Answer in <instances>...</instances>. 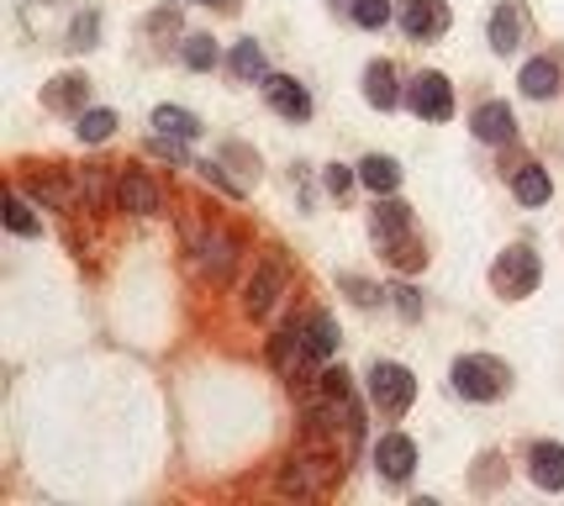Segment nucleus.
Returning a JSON list of instances; mask_svg holds the SVG:
<instances>
[{
  "instance_id": "obj_36",
  "label": "nucleus",
  "mask_w": 564,
  "mask_h": 506,
  "mask_svg": "<svg viewBox=\"0 0 564 506\" xmlns=\"http://www.w3.org/2000/svg\"><path fill=\"white\" fill-rule=\"evenodd\" d=\"M191 6H212V11H221V17H232V11H238V0H191Z\"/></svg>"
},
{
  "instance_id": "obj_3",
  "label": "nucleus",
  "mask_w": 564,
  "mask_h": 506,
  "mask_svg": "<svg viewBox=\"0 0 564 506\" xmlns=\"http://www.w3.org/2000/svg\"><path fill=\"white\" fill-rule=\"evenodd\" d=\"M365 396L386 422H401V417L412 411V401H417V375H412L406 364H395V359H375L369 364Z\"/></svg>"
},
{
  "instance_id": "obj_10",
  "label": "nucleus",
  "mask_w": 564,
  "mask_h": 506,
  "mask_svg": "<svg viewBox=\"0 0 564 506\" xmlns=\"http://www.w3.org/2000/svg\"><path fill=\"white\" fill-rule=\"evenodd\" d=\"M395 22H401V32L412 37V43H433V37H443L448 32V6L443 0H401L395 6Z\"/></svg>"
},
{
  "instance_id": "obj_2",
  "label": "nucleus",
  "mask_w": 564,
  "mask_h": 506,
  "mask_svg": "<svg viewBox=\"0 0 564 506\" xmlns=\"http://www.w3.org/2000/svg\"><path fill=\"white\" fill-rule=\"evenodd\" d=\"M333 481H344V464H338V449H322V443L295 449L280 470L285 496H322V491H333Z\"/></svg>"
},
{
  "instance_id": "obj_11",
  "label": "nucleus",
  "mask_w": 564,
  "mask_h": 506,
  "mask_svg": "<svg viewBox=\"0 0 564 506\" xmlns=\"http://www.w3.org/2000/svg\"><path fill=\"white\" fill-rule=\"evenodd\" d=\"M412 470H417V443L406 433H380V443H375V475L391 485H406Z\"/></svg>"
},
{
  "instance_id": "obj_5",
  "label": "nucleus",
  "mask_w": 564,
  "mask_h": 506,
  "mask_svg": "<svg viewBox=\"0 0 564 506\" xmlns=\"http://www.w3.org/2000/svg\"><path fill=\"white\" fill-rule=\"evenodd\" d=\"M448 386L454 396H465V401H496V396H507L512 386V369L491 354H465V359H454L448 369Z\"/></svg>"
},
{
  "instance_id": "obj_32",
  "label": "nucleus",
  "mask_w": 564,
  "mask_h": 506,
  "mask_svg": "<svg viewBox=\"0 0 564 506\" xmlns=\"http://www.w3.org/2000/svg\"><path fill=\"white\" fill-rule=\"evenodd\" d=\"M338 290H348V301H354V306H375V301H386V290L380 286H369V280H359V274H338Z\"/></svg>"
},
{
  "instance_id": "obj_1",
  "label": "nucleus",
  "mask_w": 564,
  "mask_h": 506,
  "mask_svg": "<svg viewBox=\"0 0 564 506\" xmlns=\"http://www.w3.org/2000/svg\"><path fill=\"white\" fill-rule=\"evenodd\" d=\"M369 238H375V248H380L401 274H412V269L427 265V248H422V238L412 233V206H406V201H395V195H375Z\"/></svg>"
},
{
  "instance_id": "obj_9",
  "label": "nucleus",
  "mask_w": 564,
  "mask_h": 506,
  "mask_svg": "<svg viewBox=\"0 0 564 506\" xmlns=\"http://www.w3.org/2000/svg\"><path fill=\"white\" fill-rule=\"evenodd\" d=\"M117 212H132V217H159L164 212V191L148 169H117Z\"/></svg>"
},
{
  "instance_id": "obj_19",
  "label": "nucleus",
  "mask_w": 564,
  "mask_h": 506,
  "mask_svg": "<svg viewBox=\"0 0 564 506\" xmlns=\"http://www.w3.org/2000/svg\"><path fill=\"white\" fill-rule=\"evenodd\" d=\"M148 127L159 132V138H174V143H196L200 132V117L196 111H185V106H153V117H148Z\"/></svg>"
},
{
  "instance_id": "obj_35",
  "label": "nucleus",
  "mask_w": 564,
  "mask_h": 506,
  "mask_svg": "<svg viewBox=\"0 0 564 506\" xmlns=\"http://www.w3.org/2000/svg\"><path fill=\"white\" fill-rule=\"evenodd\" d=\"M354 180H359V164H354V169H348V164H327V169H322V185H327L333 195H344Z\"/></svg>"
},
{
  "instance_id": "obj_6",
  "label": "nucleus",
  "mask_w": 564,
  "mask_h": 506,
  "mask_svg": "<svg viewBox=\"0 0 564 506\" xmlns=\"http://www.w3.org/2000/svg\"><path fill=\"white\" fill-rule=\"evenodd\" d=\"M539 280H543V265H539V254H533L528 243H512L507 254H496L491 290L501 295V301H522V295H533Z\"/></svg>"
},
{
  "instance_id": "obj_7",
  "label": "nucleus",
  "mask_w": 564,
  "mask_h": 506,
  "mask_svg": "<svg viewBox=\"0 0 564 506\" xmlns=\"http://www.w3.org/2000/svg\"><path fill=\"white\" fill-rule=\"evenodd\" d=\"M291 290V265L280 259V254H270V259H259V269H253V280H248L243 290V312L248 316H270L274 301Z\"/></svg>"
},
{
  "instance_id": "obj_28",
  "label": "nucleus",
  "mask_w": 564,
  "mask_h": 506,
  "mask_svg": "<svg viewBox=\"0 0 564 506\" xmlns=\"http://www.w3.org/2000/svg\"><path fill=\"white\" fill-rule=\"evenodd\" d=\"M37 201L26 191H11V201H6V227L17 233V238H43V217L32 212Z\"/></svg>"
},
{
  "instance_id": "obj_25",
  "label": "nucleus",
  "mask_w": 564,
  "mask_h": 506,
  "mask_svg": "<svg viewBox=\"0 0 564 506\" xmlns=\"http://www.w3.org/2000/svg\"><path fill=\"white\" fill-rule=\"evenodd\" d=\"M512 195L522 206H549V195H554V180H549V169L543 164H522L512 174Z\"/></svg>"
},
{
  "instance_id": "obj_22",
  "label": "nucleus",
  "mask_w": 564,
  "mask_h": 506,
  "mask_svg": "<svg viewBox=\"0 0 564 506\" xmlns=\"http://www.w3.org/2000/svg\"><path fill=\"white\" fill-rule=\"evenodd\" d=\"M359 185L369 195H395L401 191V164L391 153H369V159H359Z\"/></svg>"
},
{
  "instance_id": "obj_8",
  "label": "nucleus",
  "mask_w": 564,
  "mask_h": 506,
  "mask_svg": "<svg viewBox=\"0 0 564 506\" xmlns=\"http://www.w3.org/2000/svg\"><path fill=\"white\" fill-rule=\"evenodd\" d=\"M406 111L422 121H448L454 117V85H448V74L438 69H422L412 85H406Z\"/></svg>"
},
{
  "instance_id": "obj_29",
  "label": "nucleus",
  "mask_w": 564,
  "mask_h": 506,
  "mask_svg": "<svg viewBox=\"0 0 564 506\" xmlns=\"http://www.w3.org/2000/svg\"><path fill=\"white\" fill-rule=\"evenodd\" d=\"M348 17H354V26H365V32H380L395 17V6L391 0H348Z\"/></svg>"
},
{
  "instance_id": "obj_31",
  "label": "nucleus",
  "mask_w": 564,
  "mask_h": 506,
  "mask_svg": "<svg viewBox=\"0 0 564 506\" xmlns=\"http://www.w3.org/2000/svg\"><path fill=\"white\" fill-rule=\"evenodd\" d=\"M386 301H391V306L406 316V322H417V316H422V295H417V286H406V280L386 286Z\"/></svg>"
},
{
  "instance_id": "obj_18",
  "label": "nucleus",
  "mask_w": 564,
  "mask_h": 506,
  "mask_svg": "<svg viewBox=\"0 0 564 506\" xmlns=\"http://www.w3.org/2000/svg\"><path fill=\"white\" fill-rule=\"evenodd\" d=\"M528 475L539 491H564V443H533L528 449Z\"/></svg>"
},
{
  "instance_id": "obj_26",
  "label": "nucleus",
  "mask_w": 564,
  "mask_h": 506,
  "mask_svg": "<svg viewBox=\"0 0 564 506\" xmlns=\"http://www.w3.org/2000/svg\"><path fill=\"white\" fill-rule=\"evenodd\" d=\"M180 58H185V69L191 74H212L221 64V49L212 32H191L185 43H180Z\"/></svg>"
},
{
  "instance_id": "obj_14",
  "label": "nucleus",
  "mask_w": 564,
  "mask_h": 506,
  "mask_svg": "<svg viewBox=\"0 0 564 506\" xmlns=\"http://www.w3.org/2000/svg\"><path fill=\"white\" fill-rule=\"evenodd\" d=\"M264 100H270L285 121H306V117H312V90H306L301 79H291V74H270V79H264Z\"/></svg>"
},
{
  "instance_id": "obj_4",
  "label": "nucleus",
  "mask_w": 564,
  "mask_h": 506,
  "mask_svg": "<svg viewBox=\"0 0 564 506\" xmlns=\"http://www.w3.org/2000/svg\"><path fill=\"white\" fill-rule=\"evenodd\" d=\"M185 248H191V265H196V274H200V280H212V286H227V274H232L238 254H243V243L232 238L227 227H217V222H200V227H191Z\"/></svg>"
},
{
  "instance_id": "obj_33",
  "label": "nucleus",
  "mask_w": 564,
  "mask_h": 506,
  "mask_svg": "<svg viewBox=\"0 0 564 506\" xmlns=\"http://www.w3.org/2000/svg\"><path fill=\"white\" fill-rule=\"evenodd\" d=\"M200 174V180H206V185H217V191H227V195H243V180H227V174H221V164L217 159H196V164H191Z\"/></svg>"
},
{
  "instance_id": "obj_13",
  "label": "nucleus",
  "mask_w": 564,
  "mask_h": 506,
  "mask_svg": "<svg viewBox=\"0 0 564 506\" xmlns=\"http://www.w3.org/2000/svg\"><path fill=\"white\" fill-rule=\"evenodd\" d=\"M270 364L280 369V375H295L301 364H312V343H306V316H301V322H285V327L270 337Z\"/></svg>"
},
{
  "instance_id": "obj_23",
  "label": "nucleus",
  "mask_w": 564,
  "mask_h": 506,
  "mask_svg": "<svg viewBox=\"0 0 564 506\" xmlns=\"http://www.w3.org/2000/svg\"><path fill=\"white\" fill-rule=\"evenodd\" d=\"M517 49H522V6L507 0V6L491 11V53L507 58V53H517Z\"/></svg>"
},
{
  "instance_id": "obj_21",
  "label": "nucleus",
  "mask_w": 564,
  "mask_h": 506,
  "mask_svg": "<svg viewBox=\"0 0 564 506\" xmlns=\"http://www.w3.org/2000/svg\"><path fill=\"white\" fill-rule=\"evenodd\" d=\"M517 90H522L528 100L560 96V64H554V58H528L522 74H517Z\"/></svg>"
},
{
  "instance_id": "obj_24",
  "label": "nucleus",
  "mask_w": 564,
  "mask_h": 506,
  "mask_svg": "<svg viewBox=\"0 0 564 506\" xmlns=\"http://www.w3.org/2000/svg\"><path fill=\"white\" fill-rule=\"evenodd\" d=\"M117 127H122V121H117L111 106H85V111L74 117V138H79V143H111Z\"/></svg>"
},
{
  "instance_id": "obj_12",
  "label": "nucleus",
  "mask_w": 564,
  "mask_h": 506,
  "mask_svg": "<svg viewBox=\"0 0 564 506\" xmlns=\"http://www.w3.org/2000/svg\"><path fill=\"white\" fill-rule=\"evenodd\" d=\"M469 132H475V143L486 148H507L517 138V117L507 100H480L475 111H469Z\"/></svg>"
},
{
  "instance_id": "obj_16",
  "label": "nucleus",
  "mask_w": 564,
  "mask_h": 506,
  "mask_svg": "<svg viewBox=\"0 0 564 506\" xmlns=\"http://www.w3.org/2000/svg\"><path fill=\"white\" fill-rule=\"evenodd\" d=\"M37 206H53V212H74L85 195H79V180H69V174H58V169H48V174H37V180H26L22 185Z\"/></svg>"
},
{
  "instance_id": "obj_34",
  "label": "nucleus",
  "mask_w": 564,
  "mask_h": 506,
  "mask_svg": "<svg viewBox=\"0 0 564 506\" xmlns=\"http://www.w3.org/2000/svg\"><path fill=\"white\" fill-rule=\"evenodd\" d=\"M148 32H153V37H174V32H180V6H159V11L148 17Z\"/></svg>"
},
{
  "instance_id": "obj_20",
  "label": "nucleus",
  "mask_w": 564,
  "mask_h": 506,
  "mask_svg": "<svg viewBox=\"0 0 564 506\" xmlns=\"http://www.w3.org/2000/svg\"><path fill=\"white\" fill-rule=\"evenodd\" d=\"M227 74L238 85H264L270 79V58H264V49L253 37H243V43H232V53H227Z\"/></svg>"
},
{
  "instance_id": "obj_30",
  "label": "nucleus",
  "mask_w": 564,
  "mask_h": 506,
  "mask_svg": "<svg viewBox=\"0 0 564 506\" xmlns=\"http://www.w3.org/2000/svg\"><path fill=\"white\" fill-rule=\"evenodd\" d=\"M96 37H100V11H85V17H74L69 43H64V49H69V53H90V49H96Z\"/></svg>"
},
{
  "instance_id": "obj_17",
  "label": "nucleus",
  "mask_w": 564,
  "mask_h": 506,
  "mask_svg": "<svg viewBox=\"0 0 564 506\" xmlns=\"http://www.w3.org/2000/svg\"><path fill=\"white\" fill-rule=\"evenodd\" d=\"M365 100L375 106V111H395L401 100H406V90L395 85V64L391 58H375L365 69Z\"/></svg>"
},
{
  "instance_id": "obj_27",
  "label": "nucleus",
  "mask_w": 564,
  "mask_h": 506,
  "mask_svg": "<svg viewBox=\"0 0 564 506\" xmlns=\"http://www.w3.org/2000/svg\"><path fill=\"white\" fill-rule=\"evenodd\" d=\"M306 343H312V364H327L338 354V322H333V312L306 316Z\"/></svg>"
},
{
  "instance_id": "obj_15",
  "label": "nucleus",
  "mask_w": 564,
  "mask_h": 506,
  "mask_svg": "<svg viewBox=\"0 0 564 506\" xmlns=\"http://www.w3.org/2000/svg\"><path fill=\"white\" fill-rule=\"evenodd\" d=\"M43 106L58 111V117H79L90 106V79L85 74H53L48 85H43Z\"/></svg>"
}]
</instances>
